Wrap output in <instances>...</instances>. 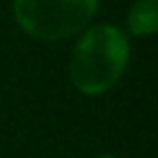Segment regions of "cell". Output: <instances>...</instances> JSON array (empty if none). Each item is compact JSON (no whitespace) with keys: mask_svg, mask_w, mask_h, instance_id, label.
Returning <instances> with one entry per match:
<instances>
[{"mask_svg":"<svg viewBox=\"0 0 158 158\" xmlns=\"http://www.w3.org/2000/svg\"><path fill=\"white\" fill-rule=\"evenodd\" d=\"M128 39L117 25L99 23L87 28L71 51L69 76L83 94H103L122 78L128 64Z\"/></svg>","mask_w":158,"mask_h":158,"instance_id":"1","label":"cell"},{"mask_svg":"<svg viewBox=\"0 0 158 158\" xmlns=\"http://www.w3.org/2000/svg\"><path fill=\"white\" fill-rule=\"evenodd\" d=\"M14 19L28 35L60 41L89 25L99 0H14Z\"/></svg>","mask_w":158,"mask_h":158,"instance_id":"2","label":"cell"},{"mask_svg":"<svg viewBox=\"0 0 158 158\" xmlns=\"http://www.w3.org/2000/svg\"><path fill=\"white\" fill-rule=\"evenodd\" d=\"M126 28L135 37H147L158 32V0H138L128 9Z\"/></svg>","mask_w":158,"mask_h":158,"instance_id":"3","label":"cell"},{"mask_svg":"<svg viewBox=\"0 0 158 158\" xmlns=\"http://www.w3.org/2000/svg\"><path fill=\"white\" fill-rule=\"evenodd\" d=\"M99 158H117V156H99Z\"/></svg>","mask_w":158,"mask_h":158,"instance_id":"4","label":"cell"}]
</instances>
